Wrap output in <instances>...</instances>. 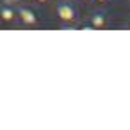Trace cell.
Returning <instances> with one entry per match:
<instances>
[{
	"label": "cell",
	"instance_id": "6da1fadb",
	"mask_svg": "<svg viewBox=\"0 0 130 130\" xmlns=\"http://www.w3.org/2000/svg\"><path fill=\"white\" fill-rule=\"evenodd\" d=\"M55 14H57V20L62 22L66 29H75V23L78 22V9L75 4H71L70 0L59 2L55 7Z\"/></svg>",
	"mask_w": 130,
	"mask_h": 130
},
{
	"label": "cell",
	"instance_id": "7a4b0ae2",
	"mask_svg": "<svg viewBox=\"0 0 130 130\" xmlns=\"http://www.w3.org/2000/svg\"><path fill=\"white\" fill-rule=\"evenodd\" d=\"M16 22H18L22 27L32 29V27H36V25L39 23V16H38V13H36L32 7L22 4V6H18V18H16Z\"/></svg>",
	"mask_w": 130,
	"mask_h": 130
},
{
	"label": "cell",
	"instance_id": "3957f363",
	"mask_svg": "<svg viewBox=\"0 0 130 130\" xmlns=\"http://www.w3.org/2000/svg\"><path fill=\"white\" fill-rule=\"evenodd\" d=\"M86 27L96 29V30L98 29H107L109 27V16H107V13L102 11V9H98V11H94V13L89 14V18H87V22L84 25H77V29H86Z\"/></svg>",
	"mask_w": 130,
	"mask_h": 130
},
{
	"label": "cell",
	"instance_id": "277c9868",
	"mask_svg": "<svg viewBox=\"0 0 130 130\" xmlns=\"http://www.w3.org/2000/svg\"><path fill=\"white\" fill-rule=\"evenodd\" d=\"M18 18V7L2 2L0 4V23L4 25H13Z\"/></svg>",
	"mask_w": 130,
	"mask_h": 130
},
{
	"label": "cell",
	"instance_id": "5b68a950",
	"mask_svg": "<svg viewBox=\"0 0 130 130\" xmlns=\"http://www.w3.org/2000/svg\"><path fill=\"white\" fill-rule=\"evenodd\" d=\"M2 2H6V4H11V6H22L23 4V0H2Z\"/></svg>",
	"mask_w": 130,
	"mask_h": 130
},
{
	"label": "cell",
	"instance_id": "8992f818",
	"mask_svg": "<svg viewBox=\"0 0 130 130\" xmlns=\"http://www.w3.org/2000/svg\"><path fill=\"white\" fill-rule=\"evenodd\" d=\"M32 2L36 4V6H48V4H52V0H32Z\"/></svg>",
	"mask_w": 130,
	"mask_h": 130
},
{
	"label": "cell",
	"instance_id": "52a82bcc",
	"mask_svg": "<svg viewBox=\"0 0 130 130\" xmlns=\"http://www.w3.org/2000/svg\"><path fill=\"white\" fill-rule=\"evenodd\" d=\"M91 2H94L96 6H103V4H107L109 0H91Z\"/></svg>",
	"mask_w": 130,
	"mask_h": 130
},
{
	"label": "cell",
	"instance_id": "ba28073f",
	"mask_svg": "<svg viewBox=\"0 0 130 130\" xmlns=\"http://www.w3.org/2000/svg\"><path fill=\"white\" fill-rule=\"evenodd\" d=\"M77 2H80V4H89L91 0H77Z\"/></svg>",
	"mask_w": 130,
	"mask_h": 130
},
{
	"label": "cell",
	"instance_id": "9c48e42d",
	"mask_svg": "<svg viewBox=\"0 0 130 130\" xmlns=\"http://www.w3.org/2000/svg\"><path fill=\"white\" fill-rule=\"evenodd\" d=\"M54 2H57V4H59V2H66V0H54Z\"/></svg>",
	"mask_w": 130,
	"mask_h": 130
},
{
	"label": "cell",
	"instance_id": "30bf717a",
	"mask_svg": "<svg viewBox=\"0 0 130 130\" xmlns=\"http://www.w3.org/2000/svg\"><path fill=\"white\" fill-rule=\"evenodd\" d=\"M126 29H130V20H128V23H126Z\"/></svg>",
	"mask_w": 130,
	"mask_h": 130
},
{
	"label": "cell",
	"instance_id": "8fae6325",
	"mask_svg": "<svg viewBox=\"0 0 130 130\" xmlns=\"http://www.w3.org/2000/svg\"><path fill=\"white\" fill-rule=\"evenodd\" d=\"M0 4H2V0H0Z\"/></svg>",
	"mask_w": 130,
	"mask_h": 130
}]
</instances>
